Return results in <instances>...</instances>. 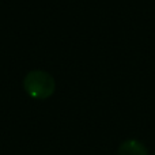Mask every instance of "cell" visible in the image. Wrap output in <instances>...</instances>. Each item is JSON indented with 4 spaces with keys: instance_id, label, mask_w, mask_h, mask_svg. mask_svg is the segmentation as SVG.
Masks as SVG:
<instances>
[{
    "instance_id": "cell-1",
    "label": "cell",
    "mask_w": 155,
    "mask_h": 155,
    "mask_svg": "<svg viewBox=\"0 0 155 155\" xmlns=\"http://www.w3.org/2000/svg\"><path fill=\"white\" fill-rule=\"evenodd\" d=\"M23 87L31 98L46 99L53 95L56 82L53 76L42 70H33L26 74L23 79Z\"/></svg>"
},
{
    "instance_id": "cell-2",
    "label": "cell",
    "mask_w": 155,
    "mask_h": 155,
    "mask_svg": "<svg viewBox=\"0 0 155 155\" xmlns=\"http://www.w3.org/2000/svg\"><path fill=\"white\" fill-rule=\"evenodd\" d=\"M117 155H148L146 146L136 139H128L118 146Z\"/></svg>"
},
{
    "instance_id": "cell-3",
    "label": "cell",
    "mask_w": 155,
    "mask_h": 155,
    "mask_svg": "<svg viewBox=\"0 0 155 155\" xmlns=\"http://www.w3.org/2000/svg\"><path fill=\"white\" fill-rule=\"evenodd\" d=\"M154 155H155V154H154Z\"/></svg>"
}]
</instances>
